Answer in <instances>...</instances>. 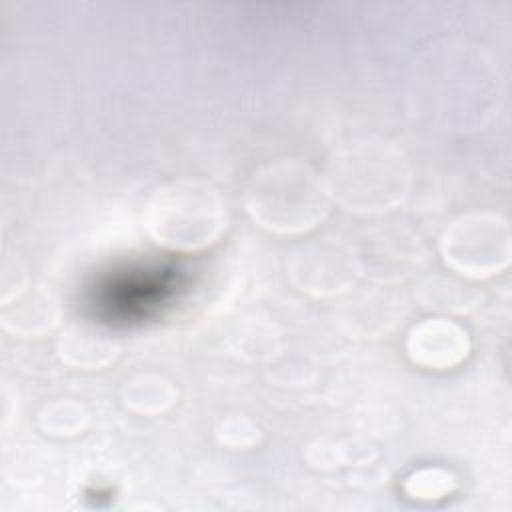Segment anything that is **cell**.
<instances>
[{"instance_id":"6","label":"cell","mask_w":512,"mask_h":512,"mask_svg":"<svg viewBox=\"0 0 512 512\" xmlns=\"http://www.w3.org/2000/svg\"><path fill=\"white\" fill-rule=\"evenodd\" d=\"M406 348L414 364L444 370L460 364L468 356L470 340L468 332L456 322L430 318L412 328Z\"/></svg>"},{"instance_id":"3","label":"cell","mask_w":512,"mask_h":512,"mask_svg":"<svg viewBox=\"0 0 512 512\" xmlns=\"http://www.w3.org/2000/svg\"><path fill=\"white\" fill-rule=\"evenodd\" d=\"M144 222L156 244L178 252H192L220 238L226 228V208L212 184L182 178L158 188L150 196Z\"/></svg>"},{"instance_id":"10","label":"cell","mask_w":512,"mask_h":512,"mask_svg":"<svg viewBox=\"0 0 512 512\" xmlns=\"http://www.w3.org/2000/svg\"><path fill=\"white\" fill-rule=\"evenodd\" d=\"M124 406L136 414H160L176 400L174 386L158 374H136L122 388Z\"/></svg>"},{"instance_id":"7","label":"cell","mask_w":512,"mask_h":512,"mask_svg":"<svg viewBox=\"0 0 512 512\" xmlns=\"http://www.w3.org/2000/svg\"><path fill=\"white\" fill-rule=\"evenodd\" d=\"M56 350L60 360L72 368L98 370L118 356L120 344L108 328L92 322H76L58 338Z\"/></svg>"},{"instance_id":"4","label":"cell","mask_w":512,"mask_h":512,"mask_svg":"<svg viewBox=\"0 0 512 512\" xmlns=\"http://www.w3.org/2000/svg\"><path fill=\"white\" fill-rule=\"evenodd\" d=\"M444 264L470 280H484L508 268L512 234L504 218L472 212L454 220L440 238Z\"/></svg>"},{"instance_id":"2","label":"cell","mask_w":512,"mask_h":512,"mask_svg":"<svg viewBox=\"0 0 512 512\" xmlns=\"http://www.w3.org/2000/svg\"><path fill=\"white\" fill-rule=\"evenodd\" d=\"M330 198L356 214H382L408 194V164L394 146L358 144L338 152L324 176Z\"/></svg>"},{"instance_id":"1","label":"cell","mask_w":512,"mask_h":512,"mask_svg":"<svg viewBox=\"0 0 512 512\" xmlns=\"http://www.w3.org/2000/svg\"><path fill=\"white\" fill-rule=\"evenodd\" d=\"M324 176L300 160H276L250 178L244 204L250 218L276 234H302L316 228L330 210Z\"/></svg>"},{"instance_id":"13","label":"cell","mask_w":512,"mask_h":512,"mask_svg":"<svg viewBox=\"0 0 512 512\" xmlns=\"http://www.w3.org/2000/svg\"><path fill=\"white\" fill-rule=\"evenodd\" d=\"M216 440L224 446H230L234 450L238 448H248L260 442L262 432L260 426L244 416V414H232L228 418H224L218 426H216Z\"/></svg>"},{"instance_id":"11","label":"cell","mask_w":512,"mask_h":512,"mask_svg":"<svg viewBox=\"0 0 512 512\" xmlns=\"http://www.w3.org/2000/svg\"><path fill=\"white\" fill-rule=\"evenodd\" d=\"M40 426L50 436H76L88 426V412L74 400H54L42 408Z\"/></svg>"},{"instance_id":"12","label":"cell","mask_w":512,"mask_h":512,"mask_svg":"<svg viewBox=\"0 0 512 512\" xmlns=\"http://www.w3.org/2000/svg\"><path fill=\"white\" fill-rule=\"evenodd\" d=\"M454 476L442 468H422L408 476L404 490L416 500H440L454 490Z\"/></svg>"},{"instance_id":"9","label":"cell","mask_w":512,"mask_h":512,"mask_svg":"<svg viewBox=\"0 0 512 512\" xmlns=\"http://www.w3.org/2000/svg\"><path fill=\"white\" fill-rule=\"evenodd\" d=\"M2 326L20 336H40L58 322V306L50 294L26 288L2 304Z\"/></svg>"},{"instance_id":"5","label":"cell","mask_w":512,"mask_h":512,"mask_svg":"<svg viewBox=\"0 0 512 512\" xmlns=\"http://www.w3.org/2000/svg\"><path fill=\"white\" fill-rule=\"evenodd\" d=\"M288 274L294 286L306 294L336 296L356 284L360 270L354 252L332 242H320L298 250L288 264Z\"/></svg>"},{"instance_id":"8","label":"cell","mask_w":512,"mask_h":512,"mask_svg":"<svg viewBox=\"0 0 512 512\" xmlns=\"http://www.w3.org/2000/svg\"><path fill=\"white\" fill-rule=\"evenodd\" d=\"M418 242L398 232H384V238L366 240V248L356 256L360 274H368L378 282L400 280L418 262Z\"/></svg>"}]
</instances>
